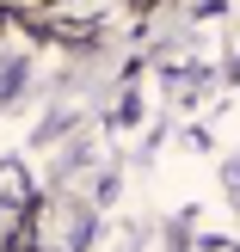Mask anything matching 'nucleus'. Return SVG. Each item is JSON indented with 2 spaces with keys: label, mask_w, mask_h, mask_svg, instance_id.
I'll return each instance as SVG.
<instances>
[{
  "label": "nucleus",
  "mask_w": 240,
  "mask_h": 252,
  "mask_svg": "<svg viewBox=\"0 0 240 252\" xmlns=\"http://www.w3.org/2000/svg\"><path fill=\"white\" fill-rule=\"evenodd\" d=\"M25 197V166H0V203H19Z\"/></svg>",
  "instance_id": "1"
}]
</instances>
